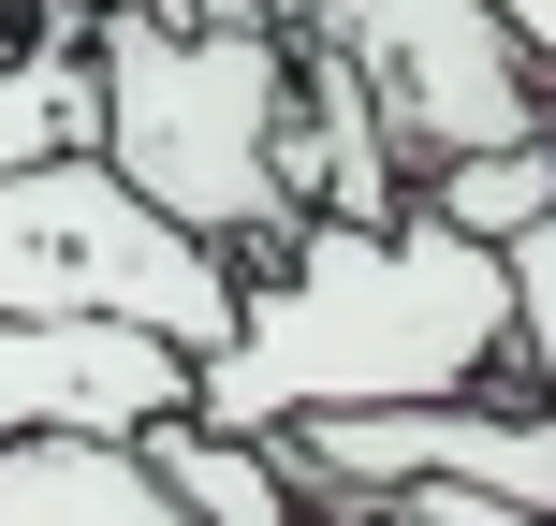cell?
Instances as JSON below:
<instances>
[{"instance_id": "30bf717a", "label": "cell", "mask_w": 556, "mask_h": 526, "mask_svg": "<svg viewBox=\"0 0 556 526\" xmlns=\"http://www.w3.org/2000/svg\"><path fill=\"white\" fill-rule=\"evenodd\" d=\"M498 264H513V381L556 410V220H542V234H513Z\"/></svg>"}, {"instance_id": "9c48e42d", "label": "cell", "mask_w": 556, "mask_h": 526, "mask_svg": "<svg viewBox=\"0 0 556 526\" xmlns=\"http://www.w3.org/2000/svg\"><path fill=\"white\" fill-rule=\"evenodd\" d=\"M410 205H425L440 234H483V249H513V234H542V220H556V132H542V146H483V162L410 176Z\"/></svg>"}, {"instance_id": "7c38bea8", "label": "cell", "mask_w": 556, "mask_h": 526, "mask_svg": "<svg viewBox=\"0 0 556 526\" xmlns=\"http://www.w3.org/2000/svg\"><path fill=\"white\" fill-rule=\"evenodd\" d=\"M29 29H88V15H117V0H15Z\"/></svg>"}, {"instance_id": "ba28073f", "label": "cell", "mask_w": 556, "mask_h": 526, "mask_svg": "<svg viewBox=\"0 0 556 526\" xmlns=\"http://www.w3.org/2000/svg\"><path fill=\"white\" fill-rule=\"evenodd\" d=\"M88 146V29H15L0 44V176Z\"/></svg>"}, {"instance_id": "277c9868", "label": "cell", "mask_w": 556, "mask_h": 526, "mask_svg": "<svg viewBox=\"0 0 556 526\" xmlns=\"http://www.w3.org/2000/svg\"><path fill=\"white\" fill-rule=\"evenodd\" d=\"M293 483H307V526L337 498H381V483H469V498H513V512H556V410L542 395H425V410H337V424H293Z\"/></svg>"}, {"instance_id": "8fae6325", "label": "cell", "mask_w": 556, "mask_h": 526, "mask_svg": "<svg viewBox=\"0 0 556 526\" xmlns=\"http://www.w3.org/2000/svg\"><path fill=\"white\" fill-rule=\"evenodd\" d=\"M483 15H498V29H513V44H528V59H542V88H556V0H483Z\"/></svg>"}, {"instance_id": "8992f818", "label": "cell", "mask_w": 556, "mask_h": 526, "mask_svg": "<svg viewBox=\"0 0 556 526\" xmlns=\"http://www.w3.org/2000/svg\"><path fill=\"white\" fill-rule=\"evenodd\" d=\"M0 526H191L147 439H0Z\"/></svg>"}, {"instance_id": "5bb4252c", "label": "cell", "mask_w": 556, "mask_h": 526, "mask_svg": "<svg viewBox=\"0 0 556 526\" xmlns=\"http://www.w3.org/2000/svg\"><path fill=\"white\" fill-rule=\"evenodd\" d=\"M15 29H29V15H15V0H0V44H15Z\"/></svg>"}, {"instance_id": "52a82bcc", "label": "cell", "mask_w": 556, "mask_h": 526, "mask_svg": "<svg viewBox=\"0 0 556 526\" xmlns=\"http://www.w3.org/2000/svg\"><path fill=\"white\" fill-rule=\"evenodd\" d=\"M147 469L176 483V512L191 526H307V483H293V453L278 439H235V424H147Z\"/></svg>"}, {"instance_id": "3957f363", "label": "cell", "mask_w": 556, "mask_h": 526, "mask_svg": "<svg viewBox=\"0 0 556 526\" xmlns=\"http://www.w3.org/2000/svg\"><path fill=\"white\" fill-rule=\"evenodd\" d=\"M0 322H132V336L205 365L235 336V264L191 249L176 220H147L74 146V162L0 176Z\"/></svg>"}, {"instance_id": "4fadbf2b", "label": "cell", "mask_w": 556, "mask_h": 526, "mask_svg": "<svg viewBox=\"0 0 556 526\" xmlns=\"http://www.w3.org/2000/svg\"><path fill=\"white\" fill-rule=\"evenodd\" d=\"M176 15H205V29H264V0H176Z\"/></svg>"}, {"instance_id": "7a4b0ae2", "label": "cell", "mask_w": 556, "mask_h": 526, "mask_svg": "<svg viewBox=\"0 0 556 526\" xmlns=\"http://www.w3.org/2000/svg\"><path fill=\"white\" fill-rule=\"evenodd\" d=\"M278 132H293V44L278 29H205L176 0L88 15V162L191 249L264 264L293 234Z\"/></svg>"}, {"instance_id": "6da1fadb", "label": "cell", "mask_w": 556, "mask_h": 526, "mask_svg": "<svg viewBox=\"0 0 556 526\" xmlns=\"http://www.w3.org/2000/svg\"><path fill=\"white\" fill-rule=\"evenodd\" d=\"M483 381H513V264L395 205V220H293L264 264H235V336L191 365V424L293 439L337 410H425Z\"/></svg>"}, {"instance_id": "5b68a950", "label": "cell", "mask_w": 556, "mask_h": 526, "mask_svg": "<svg viewBox=\"0 0 556 526\" xmlns=\"http://www.w3.org/2000/svg\"><path fill=\"white\" fill-rule=\"evenodd\" d=\"M191 410V351L132 322H0V439H147Z\"/></svg>"}]
</instances>
